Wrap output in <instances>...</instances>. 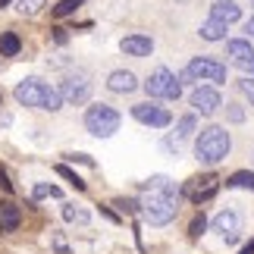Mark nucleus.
<instances>
[{"label": "nucleus", "instance_id": "1", "mask_svg": "<svg viewBox=\"0 0 254 254\" xmlns=\"http://www.w3.org/2000/svg\"><path fill=\"white\" fill-rule=\"evenodd\" d=\"M138 213L151 226H167L179 213V191L170 176H151L148 182H141V201Z\"/></svg>", "mask_w": 254, "mask_h": 254}, {"label": "nucleus", "instance_id": "2", "mask_svg": "<svg viewBox=\"0 0 254 254\" xmlns=\"http://www.w3.org/2000/svg\"><path fill=\"white\" fill-rule=\"evenodd\" d=\"M16 101L22 104V107H35V110H47V113H57L63 107V97H60V91L57 88H51L47 82H41V79H22L16 85Z\"/></svg>", "mask_w": 254, "mask_h": 254}, {"label": "nucleus", "instance_id": "3", "mask_svg": "<svg viewBox=\"0 0 254 254\" xmlns=\"http://www.w3.org/2000/svg\"><path fill=\"white\" fill-rule=\"evenodd\" d=\"M229 148H232V138L223 126H207V129H201V135L194 138V157H198V163H207V167L226 160Z\"/></svg>", "mask_w": 254, "mask_h": 254}, {"label": "nucleus", "instance_id": "4", "mask_svg": "<svg viewBox=\"0 0 254 254\" xmlns=\"http://www.w3.org/2000/svg\"><path fill=\"white\" fill-rule=\"evenodd\" d=\"M120 123H123V116L107 104H91L85 110V129L94 138H110V135H116L120 132Z\"/></svg>", "mask_w": 254, "mask_h": 254}, {"label": "nucleus", "instance_id": "5", "mask_svg": "<svg viewBox=\"0 0 254 254\" xmlns=\"http://www.w3.org/2000/svg\"><path fill=\"white\" fill-rule=\"evenodd\" d=\"M185 82L194 79V82H213V85H223L226 82V66L220 60H213V57H194V60L182 69Z\"/></svg>", "mask_w": 254, "mask_h": 254}, {"label": "nucleus", "instance_id": "6", "mask_svg": "<svg viewBox=\"0 0 254 254\" xmlns=\"http://www.w3.org/2000/svg\"><path fill=\"white\" fill-rule=\"evenodd\" d=\"M144 91H148V97H167V101H179L182 82L176 79L167 66H157V69L148 75V82H144Z\"/></svg>", "mask_w": 254, "mask_h": 254}, {"label": "nucleus", "instance_id": "7", "mask_svg": "<svg viewBox=\"0 0 254 254\" xmlns=\"http://www.w3.org/2000/svg\"><path fill=\"white\" fill-rule=\"evenodd\" d=\"M220 176H213V173H204V176H194V179H189L179 189L182 198H189L191 204H204V201H210L213 194L220 191Z\"/></svg>", "mask_w": 254, "mask_h": 254}, {"label": "nucleus", "instance_id": "8", "mask_svg": "<svg viewBox=\"0 0 254 254\" xmlns=\"http://www.w3.org/2000/svg\"><path fill=\"white\" fill-rule=\"evenodd\" d=\"M132 116H135L141 126H151V129H167V126L173 123V113L167 110V107L154 104V101L135 104V107H132Z\"/></svg>", "mask_w": 254, "mask_h": 254}, {"label": "nucleus", "instance_id": "9", "mask_svg": "<svg viewBox=\"0 0 254 254\" xmlns=\"http://www.w3.org/2000/svg\"><path fill=\"white\" fill-rule=\"evenodd\" d=\"M189 104L194 107V113H201V116H210V113H217L220 107H223V97L217 88H210V85H198L194 91L189 94Z\"/></svg>", "mask_w": 254, "mask_h": 254}, {"label": "nucleus", "instance_id": "10", "mask_svg": "<svg viewBox=\"0 0 254 254\" xmlns=\"http://www.w3.org/2000/svg\"><path fill=\"white\" fill-rule=\"evenodd\" d=\"M57 91H60V97L69 101V104H85L88 94H91V82H88L85 72H75V75H66Z\"/></svg>", "mask_w": 254, "mask_h": 254}, {"label": "nucleus", "instance_id": "11", "mask_svg": "<svg viewBox=\"0 0 254 254\" xmlns=\"http://www.w3.org/2000/svg\"><path fill=\"white\" fill-rule=\"evenodd\" d=\"M213 232H220L226 245H236L239 236H242V217L236 210H220L213 217Z\"/></svg>", "mask_w": 254, "mask_h": 254}, {"label": "nucleus", "instance_id": "12", "mask_svg": "<svg viewBox=\"0 0 254 254\" xmlns=\"http://www.w3.org/2000/svg\"><path fill=\"white\" fill-rule=\"evenodd\" d=\"M226 57L232 60V66H239V69L254 75V47H251V41H245V38L226 41Z\"/></svg>", "mask_w": 254, "mask_h": 254}, {"label": "nucleus", "instance_id": "13", "mask_svg": "<svg viewBox=\"0 0 254 254\" xmlns=\"http://www.w3.org/2000/svg\"><path fill=\"white\" fill-rule=\"evenodd\" d=\"M120 51L126 57H151L154 51V38L151 35H126L120 41Z\"/></svg>", "mask_w": 254, "mask_h": 254}, {"label": "nucleus", "instance_id": "14", "mask_svg": "<svg viewBox=\"0 0 254 254\" xmlns=\"http://www.w3.org/2000/svg\"><path fill=\"white\" fill-rule=\"evenodd\" d=\"M210 19H217V22L229 25V22H239L242 19V6L236 0H213L210 3Z\"/></svg>", "mask_w": 254, "mask_h": 254}, {"label": "nucleus", "instance_id": "15", "mask_svg": "<svg viewBox=\"0 0 254 254\" xmlns=\"http://www.w3.org/2000/svg\"><path fill=\"white\" fill-rule=\"evenodd\" d=\"M107 88H110L113 94H132L135 88H138V79H135V72L129 69H116L107 75Z\"/></svg>", "mask_w": 254, "mask_h": 254}, {"label": "nucleus", "instance_id": "16", "mask_svg": "<svg viewBox=\"0 0 254 254\" xmlns=\"http://www.w3.org/2000/svg\"><path fill=\"white\" fill-rule=\"evenodd\" d=\"M19 223H22V213L13 201H3L0 204V232H16Z\"/></svg>", "mask_w": 254, "mask_h": 254}, {"label": "nucleus", "instance_id": "17", "mask_svg": "<svg viewBox=\"0 0 254 254\" xmlns=\"http://www.w3.org/2000/svg\"><path fill=\"white\" fill-rule=\"evenodd\" d=\"M226 32H229V25H223V22H217V19H207V22L201 25V38L204 41H226Z\"/></svg>", "mask_w": 254, "mask_h": 254}, {"label": "nucleus", "instance_id": "18", "mask_svg": "<svg viewBox=\"0 0 254 254\" xmlns=\"http://www.w3.org/2000/svg\"><path fill=\"white\" fill-rule=\"evenodd\" d=\"M22 51V41H19L16 32H3L0 35V57H16Z\"/></svg>", "mask_w": 254, "mask_h": 254}, {"label": "nucleus", "instance_id": "19", "mask_svg": "<svg viewBox=\"0 0 254 254\" xmlns=\"http://www.w3.org/2000/svg\"><path fill=\"white\" fill-rule=\"evenodd\" d=\"M194 129H198V116L189 113V116H182V120L176 123V135H173V138H176V141H185Z\"/></svg>", "mask_w": 254, "mask_h": 254}, {"label": "nucleus", "instance_id": "20", "mask_svg": "<svg viewBox=\"0 0 254 254\" xmlns=\"http://www.w3.org/2000/svg\"><path fill=\"white\" fill-rule=\"evenodd\" d=\"M226 189H251V191H254V173H251V170L232 173L229 179H226Z\"/></svg>", "mask_w": 254, "mask_h": 254}, {"label": "nucleus", "instance_id": "21", "mask_svg": "<svg viewBox=\"0 0 254 254\" xmlns=\"http://www.w3.org/2000/svg\"><path fill=\"white\" fill-rule=\"evenodd\" d=\"M63 220L66 223H79V226H88V220H91V213L75 207V204H63Z\"/></svg>", "mask_w": 254, "mask_h": 254}, {"label": "nucleus", "instance_id": "22", "mask_svg": "<svg viewBox=\"0 0 254 254\" xmlns=\"http://www.w3.org/2000/svg\"><path fill=\"white\" fill-rule=\"evenodd\" d=\"M82 3H85V0H60V3L54 6V16H57V19H66V16H72Z\"/></svg>", "mask_w": 254, "mask_h": 254}, {"label": "nucleus", "instance_id": "23", "mask_svg": "<svg viewBox=\"0 0 254 254\" xmlns=\"http://www.w3.org/2000/svg\"><path fill=\"white\" fill-rule=\"evenodd\" d=\"M54 170H57V176H63L66 182H72V189H75V191H85V182H82V179H79V176H75L69 167H66V163H57Z\"/></svg>", "mask_w": 254, "mask_h": 254}, {"label": "nucleus", "instance_id": "24", "mask_svg": "<svg viewBox=\"0 0 254 254\" xmlns=\"http://www.w3.org/2000/svg\"><path fill=\"white\" fill-rule=\"evenodd\" d=\"M44 9V0H19V13L22 16H38Z\"/></svg>", "mask_w": 254, "mask_h": 254}, {"label": "nucleus", "instance_id": "25", "mask_svg": "<svg viewBox=\"0 0 254 254\" xmlns=\"http://www.w3.org/2000/svg\"><path fill=\"white\" fill-rule=\"evenodd\" d=\"M204 229H207V217H204V213H198V217L191 220V226H189V236H191V239H201Z\"/></svg>", "mask_w": 254, "mask_h": 254}, {"label": "nucleus", "instance_id": "26", "mask_svg": "<svg viewBox=\"0 0 254 254\" xmlns=\"http://www.w3.org/2000/svg\"><path fill=\"white\" fill-rule=\"evenodd\" d=\"M35 198H60V189L57 185H35Z\"/></svg>", "mask_w": 254, "mask_h": 254}, {"label": "nucleus", "instance_id": "27", "mask_svg": "<svg viewBox=\"0 0 254 254\" xmlns=\"http://www.w3.org/2000/svg\"><path fill=\"white\" fill-rule=\"evenodd\" d=\"M226 116H229V123H245V110H242V104H226Z\"/></svg>", "mask_w": 254, "mask_h": 254}, {"label": "nucleus", "instance_id": "28", "mask_svg": "<svg viewBox=\"0 0 254 254\" xmlns=\"http://www.w3.org/2000/svg\"><path fill=\"white\" fill-rule=\"evenodd\" d=\"M239 88H242V91H245V94L251 97V104H254V75H245V79L239 82Z\"/></svg>", "mask_w": 254, "mask_h": 254}, {"label": "nucleus", "instance_id": "29", "mask_svg": "<svg viewBox=\"0 0 254 254\" xmlns=\"http://www.w3.org/2000/svg\"><path fill=\"white\" fill-rule=\"evenodd\" d=\"M54 251H57V254H69V245L63 242V236H60V232L54 236Z\"/></svg>", "mask_w": 254, "mask_h": 254}, {"label": "nucleus", "instance_id": "30", "mask_svg": "<svg viewBox=\"0 0 254 254\" xmlns=\"http://www.w3.org/2000/svg\"><path fill=\"white\" fill-rule=\"evenodd\" d=\"M66 157H69L72 163H85V167H94V160L88 157V154H66Z\"/></svg>", "mask_w": 254, "mask_h": 254}, {"label": "nucleus", "instance_id": "31", "mask_svg": "<svg viewBox=\"0 0 254 254\" xmlns=\"http://www.w3.org/2000/svg\"><path fill=\"white\" fill-rule=\"evenodd\" d=\"M54 41H57V44H66V41H69V35H66V28H54Z\"/></svg>", "mask_w": 254, "mask_h": 254}, {"label": "nucleus", "instance_id": "32", "mask_svg": "<svg viewBox=\"0 0 254 254\" xmlns=\"http://www.w3.org/2000/svg\"><path fill=\"white\" fill-rule=\"evenodd\" d=\"M0 189H3V191H13V182L6 179V170L3 167H0Z\"/></svg>", "mask_w": 254, "mask_h": 254}, {"label": "nucleus", "instance_id": "33", "mask_svg": "<svg viewBox=\"0 0 254 254\" xmlns=\"http://www.w3.org/2000/svg\"><path fill=\"white\" fill-rule=\"evenodd\" d=\"M251 38H254V16L245 22V41H251Z\"/></svg>", "mask_w": 254, "mask_h": 254}, {"label": "nucleus", "instance_id": "34", "mask_svg": "<svg viewBox=\"0 0 254 254\" xmlns=\"http://www.w3.org/2000/svg\"><path fill=\"white\" fill-rule=\"evenodd\" d=\"M104 217H107V220H113V223H120V217H116V213H113L110 207H104Z\"/></svg>", "mask_w": 254, "mask_h": 254}, {"label": "nucleus", "instance_id": "35", "mask_svg": "<svg viewBox=\"0 0 254 254\" xmlns=\"http://www.w3.org/2000/svg\"><path fill=\"white\" fill-rule=\"evenodd\" d=\"M239 254H254V242H248V245H245V248H242Z\"/></svg>", "mask_w": 254, "mask_h": 254}, {"label": "nucleus", "instance_id": "36", "mask_svg": "<svg viewBox=\"0 0 254 254\" xmlns=\"http://www.w3.org/2000/svg\"><path fill=\"white\" fill-rule=\"evenodd\" d=\"M9 3H13V0H0V9H3V6H9Z\"/></svg>", "mask_w": 254, "mask_h": 254}, {"label": "nucleus", "instance_id": "37", "mask_svg": "<svg viewBox=\"0 0 254 254\" xmlns=\"http://www.w3.org/2000/svg\"><path fill=\"white\" fill-rule=\"evenodd\" d=\"M0 107H3V94H0Z\"/></svg>", "mask_w": 254, "mask_h": 254}, {"label": "nucleus", "instance_id": "38", "mask_svg": "<svg viewBox=\"0 0 254 254\" xmlns=\"http://www.w3.org/2000/svg\"><path fill=\"white\" fill-rule=\"evenodd\" d=\"M251 6H254V0H251Z\"/></svg>", "mask_w": 254, "mask_h": 254}]
</instances>
